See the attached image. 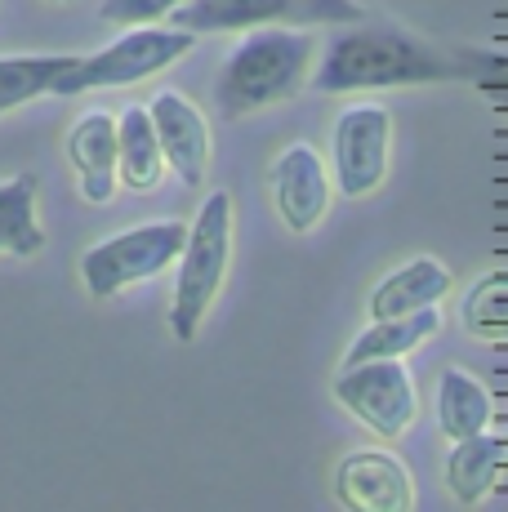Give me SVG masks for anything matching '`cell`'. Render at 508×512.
Returning <instances> with one entry per match:
<instances>
[{"mask_svg":"<svg viewBox=\"0 0 508 512\" xmlns=\"http://www.w3.org/2000/svg\"><path fill=\"white\" fill-rule=\"evenodd\" d=\"M183 0H103L99 18L112 27H143V23H161L179 9Z\"/></svg>","mask_w":508,"mask_h":512,"instance_id":"21","label":"cell"},{"mask_svg":"<svg viewBox=\"0 0 508 512\" xmlns=\"http://www.w3.org/2000/svg\"><path fill=\"white\" fill-rule=\"evenodd\" d=\"M76 63V54H14L0 58V116L32 98L54 94L58 76Z\"/></svg>","mask_w":508,"mask_h":512,"instance_id":"19","label":"cell"},{"mask_svg":"<svg viewBox=\"0 0 508 512\" xmlns=\"http://www.w3.org/2000/svg\"><path fill=\"white\" fill-rule=\"evenodd\" d=\"M357 18H366L357 0H183L170 23L201 36L246 27H344Z\"/></svg>","mask_w":508,"mask_h":512,"instance_id":"6","label":"cell"},{"mask_svg":"<svg viewBox=\"0 0 508 512\" xmlns=\"http://www.w3.org/2000/svg\"><path fill=\"white\" fill-rule=\"evenodd\" d=\"M317 85L321 94H361V90H397V85H451V81H495L500 58L482 49H451L419 32L388 23V18H357L344 23L317 49Z\"/></svg>","mask_w":508,"mask_h":512,"instance_id":"1","label":"cell"},{"mask_svg":"<svg viewBox=\"0 0 508 512\" xmlns=\"http://www.w3.org/2000/svg\"><path fill=\"white\" fill-rule=\"evenodd\" d=\"M45 250V228L36 219V174H14L0 183V254L32 259Z\"/></svg>","mask_w":508,"mask_h":512,"instance_id":"18","label":"cell"},{"mask_svg":"<svg viewBox=\"0 0 508 512\" xmlns=\"http://www.w3.org/2000/svg\"><path fill=\"white\" fill-rule=\"evenodd\" d=\"M393 116L379 103H353L335 121V187L344 196H370L388 179Z\"/></svg>","mask_w":508,"mask_h":512,"instance_id":"8","label":"cell"},{"mask_svg":"<svg viewBox=\"0 0 508 512\" xmlns=\"http://www.w3.org/2000/svg\"><path fill=\"white\" fill-rule=\"evenodd\" d=\"M272 183V205H277L281 223L295 236L312 232L330 210V174L326 161L317 156L312 143H290L268 170Z\"/></svg>","mask_w":508,"mask_h":512,"instance_id":"9","label":"cell"},{"mask_svg":"<svg viewBox=\"0 0 508 512\" xmlns=\"http://www.w3.org/2000/svg\"><path fill=\"white\" fill-rule=\"evenodd\" d=\"M451 268L428 254L402 263L397 272H388L384 281L370 290V317H406L419 308H437V303L451 294Z\"/></svg>","mask_w":508,"mask_h":512,"instance_id":"13","label":"cell"},{"mask_svg":"<svg viewBox=\"0 0 508 512\" xmlns=\"http://www.w3.org/2000/svg\"><path fill=\"white\" fill-rule=\"evenodd\" d=\"M232 192H210L192 219L183 250L174 259V303H170V334L179 343H192L223 290L232 263Z\"/></svg>","mask_w":508,"mask_h":512,"instance_id":"3","label":"cell"},{"mask_svg":"<svg viewBox=\"0 0 508 512\" xmlns=\"http://www.w3.org/2000/svg\"><path fill=\"white\" fill-rule=\"evenodd\" d=\"M165 174V156L156 143L148 107H125L116 116V179L130 192H152Z\"/></svg>","mask_w":508,"mask_h":512,"instance_id":"16","label":"cell"},{"mask_svg":"<svg viewBox=\"0 0 508 512\" xmlns=\"http://www.w3.org/2000/svg\"><path fill=\"white\" fill-rule=\"evenodd\" d=\"M508 455V441L500 432L482 428L473 437H459L451 459H446V486L464 508H477L495 486H500V468Z\"/></svg>","mask_w":508,"mask_h":512,"instance_id":"14","label":"cell"},{"mask_svg":"<svg viewBox=\"0 0 508 512\" xmlns=\"http://www.w3.org/2000/svg\"><path fill=\"white\" fill-rule=\"evenodd\" d=\"M491 419H495V406H491V392L482 388V379H473L459 366H446L442 379H437V428L451 441H459L491 428Z\"/></svg>","mask_w":508,"mask_h":512,"instance_id":"17","label":"cell"},{"mask_svg":"<svg viewBox=\"0 0 508 512\" xmlns=\"http://www.w3.org/2000/svg\"><path fill=\"white\" fill-rule=\"evenodd\" d=\"M335 495L353 512H410L415 481L410 468L388 450H353L335 468Z\"/></svg>","mask_w":508,"mask_h":512,"instance_id":"10","label":"cell"},{"mask_svg":"<svg viewBox=\"0 0 508 512\" xmlns=\"http://www.w3.org/2000/svg\"><path fill=\"white\" fill-rule=\"evenodd\" d=\"M442 330V303L437 308H419L406 317H370V326L348 343L344 366L357 361H388V357H410L419 343H428Z\"/></svg>","mask_w":508,"mask_h":512,"instance_id":"15","label":"cell"},{"mask_svg":"<svg viewBox=\"0 0 508 512\" xmlns=\"http://www.w3.org/2000/svg\"><path fill=\"white\" fill-rule=\"evenodd\" d=\"M335 397L357 423H366L379 437H402L419 415V397H415V379L406 370V357H388V361H357L344 366V374L335 379Z\"/></svg>","mask_w":508,"mask_h":512,"instance_id":"7","label":"cell"},{"mask_svg":"<svg viewBox=\"0 0 508 512\" xmlns=\"http://www.w3.org/2000/svg\"><path fill=\"white\" fill-rule=\"evenodd\" d=\"M148 116H152V130H156V143H161L165 165L188 187H201L205 170H210V125H205L201 107L188 103L183 94L165 90L152 98Z\"/></svg>","mask_w":508,"mask_h":512,"instance_id":"11","label":"cell"},{"mask_svg":"<svg viewBox=\"0 0 508 512\" xmlns=\"http://www.w3.org/2000/svg\"><path fill=\"white\" fill-rule=\"evenodd\" d=\"M464 326H468V334H477V339H486V343L504 339V326H508V277L504 272H486V277L468 290Z\"/></svg>","mask_w":508,"mask_h":512,"instance_id":"20","label":"cell"},{"mask_svg":"<svg viewBox=\"0 0 508 512\" xmlns=\"http://www.w3.org/2000/svg\"><path fill=\"white\" fill-rule=\"evenodd\" d=\"M58 5H67V0H58Z\"/></svg>","mask_w":508,"mask_h":512,"instance_id":"22","label":"cell"},{"mask_svg":"<svg viewBox=\"0 0 508 512\" xmlns=\"http://www.w3.org/2000/svg\"><path fill=\"white\" fill-rule=\"evenodd\" d=\"M183 236H188V223L156 219V223H139V228H125L99 245H90L81 254V281L90 290V299H112L125 285L152 281L156 272L174 268V259L183 250Z\"/></svg>","mask_w":508,"mask_h":512,"instance_id":"5","label":"cell"},{"mask_svg":"<svg viewBox=\"0 0 508 512\" xmlns=\"http://www.w3.org/2000/svg\"><path fill=\"white\" fill-rule=\"evenodd\" d=\"M317 36L308 27H246L232 58L219 72V112L241 121L272 103H286L308 85L317 63Z\"/></svg>","mask_w":508,"mask_h":512,"instance_id":"2","label":"cell"},{"mask_svg":"<svg viewBox=\"0 0 508 512\" xmlns=\"http://www.w3.org/2000/svg\"><path fill=\"white\" fill-rule=\"evenodd\" d=\"M197 45V36L183 32V27H130L121 41H112L99 54H76V63L58 76L54 94L58 98H76V94H90V90H116V85H134V81H148V76L165 72L170 63H179L188 49Z\"/></svg>","mask_w":508,"mask_h":512,"instance_id":"4","label":"cell"},{"mask_svg":"<svg viewBox=\"0 0 508 512\" xmlns=\"http://www.w3.org/2000/svg\"><path fill=\"white\" fill-rule=\"evenodd\" d=\"M67 161H72L81 196L90 205H107L116 192V116L90 112L67 134Z\"/></svg>","mask_w":508,"mask_h":512,"instance_id":"12","label":"cell"}]
</instances>
